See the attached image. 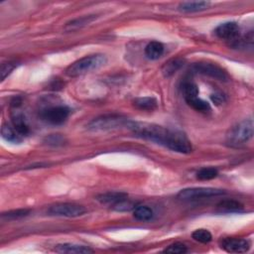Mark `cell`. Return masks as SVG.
I'll return each mask as SVG.
<instances>
[{"label": "cell", "mask_w": 254, "mask_h": 254, "mask_svg": "<svg viewBox=\"0 0 254 254\" xmlns=\"http://www.w3.org/2000/svg\"><path fill=\"white\" fill-rule=\"evenodd\" d=\"M97 17L95 15H89V16H82L80 18H76L74 20H72L71 22L67 23L66 25V30L68 31H73V30H76L78 28H81L86 25H89L90 23H92Z\"/></svg>", "instance_id": "cell-20"}, {"label": "cell", "mask_w": 254, "mask_h": 254, "mask_svg": "<svg viewBox=\"0 0 254 254\" xmlns=\"http://www.w3.org/2000/svg\"><path fill=\"white\" fill-rule=\"evenodd\" d=\"M107 62L108 58L104 54L86 56L71 64L66 69L65 73L70 77H75L102 68L107 64Z\"/></svg>", "instance_id": "cell-2"}, {"label": "cell", "mask_w": 254, "mask_h": 254, "mask_svg": "<svg viewBox=\"0 0 254 254\" xmlns=\"http://www.w3.org/2000/svg\"><path fill=\"white\" fill-rule=\"evenodd\" d=\"M1 136L2 138L10 143L19 144L22 142L21 135L14 129V127L9 124H3L1 127Z\"/></svg>", "instance_id": "cell-19"}, {"label": "cell", "mask_w": 254, "mask_h": 254, "mask_svg": "<svg viewBox=\"0 0 254 254\" xmlns=\"http://www.w3.org/2000/svg\"><path fill=\"white\" fill-rule=\"evenodd\" d=\"M187 251H188L187 246L181 242L173 243L164 250L165 253H171V254H183V253H186Z\"/></svg>", "instance_id": "cell-28"}, {"label": "cell", "mask_w": 254, "mask_h": 254, "mask_svg": "<svg viewBox=\"0 0 254 254\" xmlns=\"http://www.w3.org/2000/svg\"><path fill=\"white\" fill-rule=\"evenodd\" d=\"M63 142H64V138L60 135H51L47 138V144L49 145L58 146V145H62Z\"/></svg>", "instance_id": "cell-30"}, {"label": "cell", "mask_w": 254, "mask_h": 254, "mask_svg": "<svg viewBox=\"0 0 254 254\" xmlns=\"http://www.w3.org/2000/svg\"><path fill=\"white\" fill-rule=\"evenodd\" d=\"M11 121H12V125H13L14 129L21 136H25V135L29 134V132H30L29 125L27 123L25 116L21 112H19V111L13 112L11 114Z\"/></svg>", "instance_id": "cell-13"}, {"label": "cell", "mask_w": 254, "mask_h": 254, "mask_svg": "<svg viewBox=\"0 0 254 254\" xmlns=\"http://www.w3.org/2000/svg\"><path fill=\"white\" fill-rule=\"evenodd\" d=\"M186 103L188 104L189 107H191L193 109L197 111H202V112H207L211 110V106L208 102L198 98V97H192V98H187L185 99Z\"/></svg>", "instance_id": "cell-21"}, {"label": "cell", "mask_w": 254, "mask_h": 254, "mask_svg": "<svg viewBox=\"0 0 254 254\" xmlns=\"http://www.w3.org/2000/svg\"><path fill=\"white\" fill-rule=\"evenodd\" d=\"M128 196L122 192H108L101 194L97 197V201H99L103 205H109L113 207L115 204L127 199Z\"/></svg>", "instance_id": "cell-12"}, {"label": "cell", "mask_w": 254, "mask_h": 254, "mask_svg": "<svg viewBox=\"0 0 254 254\" xmlns=\"http://www.w3.org/2000/svg\"><path fill=\"white\" fill-rule=\"evenodd\" d=\"M133 216L137 220L140 221H149L153 218V211L147 206H137L134 209Z\"/></svg>", "instance_id": "cell-22"}, {"label": "cell", "mask_w": 254, "mask_h": 254, "mask_svg": "<svg viewBox=\"0 0 254 254\" xmlns=\"http://www.w3.org/2000/svg\"><path fill=\"white\" fill-rule=\"evenodd\" d=\"M216 35L222 40L229 42V46L233 48H238L241 35H240V27L236 22H225L218 25L216 29Z\"/></svg>", "instance_id": "cell-6"}, {"label": "cell", "mask_w": 254, "mask_h": 254, "mask_svg": "<svg viewBox=\"0 0 254 254\" xmlns=\"http://www.w3.org/2000/svg\"><path fill=\"white\" fill-rule=\"evenodd\" d=\"M244 209L243 205L234 200H223L219 202L217 206V211L220 214H231L239 213Z\"/></svg>", "instance_id": "cell-14"}, {"label": "cell", "mask_w": 254, "mask_h": 254, "mask_svg": "<svg viewBox=\"0 0 254 254\" xmlns=\"http://www.w3.org/2000/svg\"><path fill=\"white\" fill-rule=\"evenodd\" d=\"M31 213L30 210L27 209H20V210H14V211H9L7 213L2 214V218L6 220H14V219H19L22 218L27 217Z\"/></svg>", "instance_id": "cell-24"}, {"label": "cell", "mask_w": 254, "mask_h": 254, "mask_svg": "<svg viewBox=\"0 0 254 254\" xmlns=\"http://www.w3.org/2000/svg\"><path fill=\"white\" fill-rule=\"evenodd\" d=\"M224 190L217 188H206V187H197V188H188L179 192L178 199L183 201H195L201 199H208L212 197L224 195Z\"/></svg>", "instance_id": "cell-5"}, {"label": "cell", "mask_w": 254, "mask_h": 254, "mask_svg": "<svg viewBox=\"0 0 254 254\" xmlns=\"http://www.w3.org/2000/svg\"><path fill=\"white\" fill-rule=\"evenodd\" d=\"M211 99H212V101H213V103L214 104H216L217 106H218V105H220V104H222V103H224L225 102V96L223 95V94H220V93H216V94H213L212 96H211Z\"/></svg>", "instance_id": "cell-31"}, {"label": "cell", "mask_w": 254, "mask_h": 254, "mask_svg": "<svg viewBox=\"0 0 254 254\" xmlns=\"http://www.w3.org/2000/svg\"><path fill=\"white\" fill-rule=\"evenodd\" d=\"M130 120L122 115L117 114H107L102 115L93 119L88 124V129L91 131H109L113 129H118L122 127H128Z\"/></svg>", "instance_id": "cell-3"}, {"label": "cell", "mask_w": 254, "mask_h": 254, "mask_svg": "<svg viewBox=\"0 0 254 254\" xmlns=\"http://www.w3.org/2000/svg\"><path fill=\"white\" fill-rule=\"evenodd\" d=\"M253 137L252 119H244L229 129L226 140L231 146H240L247 143Z\"/></svg>", "instance_id": "cell-4"}, {"label": "cell", "mask_w": 254, "mask_h": 254, "mask_svg": "<svg viewBox=\"0 0 254 254\" xmlns=\"http://www.w3.org/2000/svg\"><path fill=\"white\" fill-rule=\"evenodd\" d=\"M192 237L198 241V242H201V243H209L212 241L213 239V235L212 233L207 230V229H204V228H200V229H197L193 232L192 234Z\"/></svg>", "instance_id": "cell-26"}, {"label": "cell", "mask_w": 254, "mask_h": 254, "mask_svg": "<svg viewBox=\"0 0 254 254\" xmlns=\"http://www.w3.org/2000/svg\"><path fill=\"white\" fill-rule=\"evenodd\" d=\"M87 210L83 206L71 203H60L49 208V215L62 218H77L86 214Z\"/></svg>", "instance_id": "cell-7"}, {"label": "cell", "mask_w": 254, "mask_h": 254, "mask_svg": "<svg viewBox=\"0 0 254 254\" xmlns=\"http://www.w3.org/2000/svg\"><path fill=\"white\" fill-rule=\"evenodd\" d=\"M211 6V2L209 1H187L182 2L179 5V10L186 13L200 12L208 9Z\"/></svg>", "instance_id": "cell-15"}, {"label": "cell", "mask_w": 254, "mask_h": 254, "mask_svg": "<svg viewBox=\"0 0 254 254\" xmlns=\"http://www.w3.org/2000/svg\"><path fill=\"white\" fill-rule=\"evenodd\" d=\"M136 203L133 201H130L128 198L115 204L112 209L117 212H130L136 208Z\"/></svg>", "instance_id": "cell-27"}, {"label": "cell", "mask_w": 254, "mask_h": 254, "mask_svg": "<svg viewBox=\"0 0 254 254\" xmlns=\"http://www.w3.org/2000/svg\"><path fill=\"white\" fill-rule=\"evenodd\" d=\"M70 115V109L66 106L51 107L42 111L41 117L46 122L53 125H60L64 123Z\"/></svg>", "instance_id": "cell-8"}, {"label": "cell", "mask_w": 254, "mask_h": 254, "mask_svg": "<svg viewBox=\"0 0 254 254\" xmlns=\"http://www.w3.org/2000/svg\"><path fill=\"white\" fill-rule=\"evenodd\" d=\"M220 247L229 253H244L250 248V244L246 239L226 237L220 240Z\"/></svg>", "instance_id": "cell-10"}, {"label": "cell", "mask_w": 254, "mask_h": 254, "mask_svg": "<svg viewBox=\"0 0 254 254\" xmlns=\"http://www.w3.org/2000/svg\"><path fill=\"white\" fill-rule=\"evenodd\" d=\"M192 71L204 75H208L214 78H217L218 80H226L227 79V73L218 65L206 63V62H200L196 63L192 66Z\"/></svg>", "instance_id": "cell-9"}, {"label": "cell", "mask_w": 254, "mask_h": 254, "mask_svg": "<svg viewBox=\"0 0 254 254\" xmlns=\"http://www.w3.org/2000/svg\"><path fill=\"white\" fill-rule=\"evenodd\" d=\"M17 67V64L15 62H7V63H3L1 65V80H4Z\"/></svg>", "instance_id": "cell-29"}, {"label": "cell", "mask_w": 254, "mask_h": 254, "mask_svg": "<svg viewBox=\"0 0 254 254\" xmlns=\"http://www.w3.org/2000/svg\"><path fill=\"white\" fill-rule=\"evenodd\" d=\"M182 91L184 93L185 99L192 98V97H198V95H199L198 86L193 81H184V83L182 84Z\"/></svg>", "instance_id": "cell-25"}, {"label": "cell", "mask_w": 254, "mask_h": 254, "mask_svg": "<svg viewBox=\"0 0 254 254\" xmlns=\"http://www.w3.org/2000/svg\"><path fill=\"white\" fill-rule=\"evenodd\" d=\"M132 105L135 109L146 111H153L158 108V102L153 97L137 98L132 102Z\"/></svg>", "instance_id": "cell-16"}, {"label": "cell", "mask_w": 254, "mask_h": 254, "mask_svg": "<svg viewBox=\"0 0 254 254\" xmlns=\"http://www.w3.org/2000/svg\"><path fill=\"white\" fill-rule=\"evenodd\" d=\"M127 128L139 137L163 145L172 151L183 154H189L193 151L191 142L186 135L180 131L168 129L153 123L131 120Z\"/></svg>", "instance_id": "cell-1"}, {"label": "cell", "mask_w": 254, "mask_h": 254, "mask_svg": "<svg viewBox=\"0 0 254 254\" xmlns=\"http://www.w3.org/2000/svg\"><path fill=\"white\" fill-rule=\"evenodd\" d=\"M55 251L58 253H65V254H90L94 252V250L89 246L74 244V243L58 244L55 247Z\"/></svg>", "instance_id": "cell-11"}, {"label": "cell", "mask_w": 254, "mask_h": 254, "mask_svg": "<svg viewBox=\"0 0 254 254\" xmlns=\"http://www.w3.org/2000/svg\"><path fill=\"white\" fill-rule=\"evenodd\" d=\"M183 65H184V60L182 58L172 59L165 63V65L162 68V73L164 76L169 77L173 75L177 71H179L183 67Z\"/></svg>", "instance_id": "cell-18"}, {"label": "cell", "mask_w": 254, "mask_h": 254, "mask_svg": "<svg viewBox=\"0 0 254 254\" xmlns=\"http://www.w3.org/2000/svg\"><path fill=\"white\" fill-rule=\"evenodd\" d=\"M218 175V171L216 168H203L197 173V178L201 181H209L217 178Z\"/></svg>", "instance_id": "cell-23"}, {"label": "cell", "mask_w": 254, "mask_h": 254, "mask_svg": "<svg viewBox=\"0 0 254 254\" xmlns=\"http://www.w3.org/2000/svg\"><path fill=\"white\" fill-rule=\"evenodd\" d=\"M164 53V45L158 41L150 42L145 48V56L149 60H158Z\"/></svg>", "instance_id": "cell-17"}]
</instances>
